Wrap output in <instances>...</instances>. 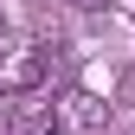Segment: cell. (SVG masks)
I'll return each instance as SVG.
<instances>
[{
    "label": "cell",
    "mask_w": 135,
    "mask_h": 135,
    "mask_svg": "<svg viewBox=\"0 0 135 135\" xmlns=\"http://www.w3.org/2000/svg\"><path fill=\"white\" fill-rule=\"evenodd\" d=\"M58 45L52 39H20V32H0V90L7 97H32L39 84H52Z\"/></svg>",
    "instance_id": "cell-1"
},
{
    "label": "cell",
    "mask_w": 135,
    "mask_h": 135,
    "mask_svg": "<svg viewBox=\"0 0 135 135\" xmlns=\"http://www.w3.org/2000/svg\"><path fill=\"white\" fill-rule=\"evenodd\" d=\"M52 135H109V103L97 90H58L52 97Z\"/></svg>",
    "instance_id": "cell-2"
},
{
    "label": "cell",
    "mask_w": 135,
    "mask_h": 135,
    "mask_svg": "<svg viewBox=\"0 0 135 135\" xmlns=\"http://www.w3.org/2000/svg\"><path fill=\"white\" fill-rule=\"evenodd\" d=\"M13 135H52V103H45V109L20 103V109H13Z\"/></svg>",
    "instance_id": "cell-3"
},
{
    "label": "cell",
    "mask_w": 135,
    "mask_h": 135,
    "mask_svg": "<svg viewBox=\"0 0 135 135\" xmlns=\"http://www.w3.org/2000/svg\"><path fill=\"white\" fill-rule=\"evenodd\" d=\"M71 7H77V13H109L116 0H71Z\"/></svg>",
    "instance_id": "cell-4"
},
{
    "label": "cell",
    "mask_w": 135,
    "mask_h": 135,
    "mask_svg": "<svg viewBox=\"0 0 135 135\" xmlns=\"http://www.w3.org/2000/svg\"><path fill=\"white\" fill-rule=\"evenodd\" d=\"M129 13H135V7H129Z\"/></svg>",
    "instance_id": "cell-5"
}]
</instances>
